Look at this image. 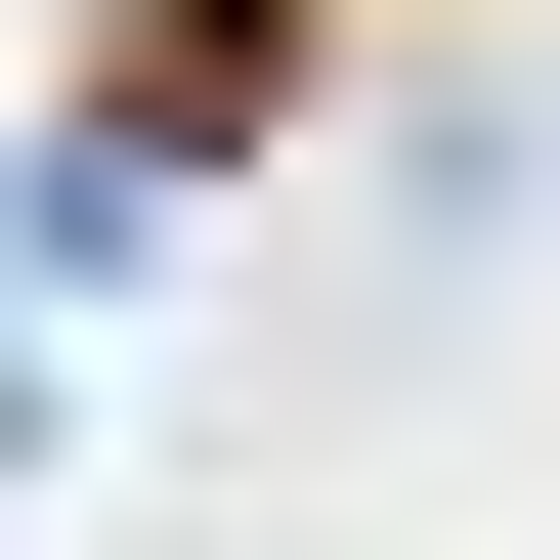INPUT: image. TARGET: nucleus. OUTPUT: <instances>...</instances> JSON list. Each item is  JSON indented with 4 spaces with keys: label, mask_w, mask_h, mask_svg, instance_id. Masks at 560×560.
I'll return each mask as SVG.
<instances>
[{
    "label": "nucleus",
    "mask_w": 560,
    "mask_h": 560,
    "mask_svg": "<svg viewBox=\"0 0 560 560\" xmlns=\"http://www.w3.org/2000/svg\"><path fill=\"white\" fill-rule=\"evenodd\" d=\"M346 44H388V0H86V86H44V215H173V173L346 130Z\"/></svg>",
    "instance_id": "f257e3e1"
}]
</instances>
